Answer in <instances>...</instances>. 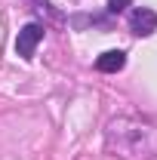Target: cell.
<instances>
[{"mask_svg": "<svg viewBox=\"0 0 157 160\" xmlns=\"http://www.w3.org/2000/svg\"><path fill=\"white\" fill-rule=\"evenodd\" d=\"M105 148L120 160H151L157 157V126L142 117H114L105 129Z\"/></svg>", "mask_w": 157, "mask_h": 160, "instance_id": "cell-1", "label": "cell"}, {"mask_svg": "<svg viewBox=\"0 0 157 160\" xmlns=\"http://www.w3.org/2000/svg\"><path fill=\"white\" fill-rule=\"evenodd\" d=\"M43 34H46V28H43L40 22H28L19 34H16V52H19L22 59H34V52H37Z\"/></svg>", "mask_w": 157, "mask_h": 160, "instance_id": "cell-2", "label": "cell"}, {"mask_svg": "<svg viewBox=\"0 0 157 160\" xmlns=\"http://www.w3.org/2000/svg\"><path fill=\"white\" fill-rule=\"evenodd\" d=\"M123 68H126V52L123 49H108L96 59V71H102V74H117Z\"/></svg>", "mask_w": 157, "mask_h": 160, "instance_id": "cell-4", "label": "cell"}, {"mask_svg": "<svg viewBox=\"0 0 157 160\" xmlns=\"http://www.w3.org/2000/svg\"><path fill=\"white\" fill-rule=\"evenodd\" d=\"M129 3H133V0H108V9H111V12H123Z\"/></svg>", "mask_w": 157, "mask_h": 160, "instance_id": "cell-6", "label": "cell"}, {"mask_svg": "<svg viewBox=\"0 0 157 160\" xmlns=\"http://www.w3.org/2000/svg\"><path fill=\"white\" fill-rule=\"evenodd\" d=\"M28 6H31V9H37V12H46L49 19H59V12L53 9V3H49V0H28Z\"/></svg>", "mask_w": 157, "mask_h": 160, "instance_id": "cell-5", "label": "cell"}, {"mask_svg": "<svg viewBox=\"0 0 157 160\" xmlns=\"http://www.w3.org/2000/svg\"><path fill=\"white\" fill-rule=\"evenodd\" d=\"M129 31H133L136 37H151L157 31V12L151 6H136V9L129 12Z\"/></svg>", "mask_w": 157, "mask_h": 160, "instance_id": "cell-3", "label": "cell"}]
</instances>
